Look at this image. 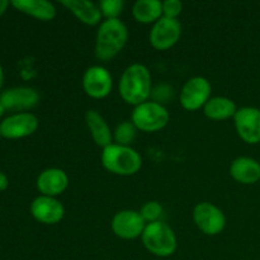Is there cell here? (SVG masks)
<instances>
[{
    "label": "cell",
    "mask_w": 260,
    "mask_h": 260,
    "mask_svg": "<svg viewBox=\"0 0 260 260\" xmlns=\"http://www.w3.org/2000/svg\"><path fill=\"white\" fill-rule=\"evenodd\" d=\"M40 102V94L32 88L8 89L0 95V104L5 109H29L36 107Z\"/></svg>",
    "instance_id": "obj_14"
},
{
    "label": "cell",
    "mask_w": 260,
    "mask_h": 260,
    "mask_svg": "<svg viewBox=\"0 0 260 260\" xmlns=\"http://www.w3.org/2000/svg\"><path fill=\"white\" fill-rule=\"evenodd\" d=\"M8 5H9V2H8V0H0V17L5 13Z\"/></svg>",
    "instance_id": "obj_27"
},
{
    "label": "cell",
    "mask_w": 260,
    "mask_h": 260,
    "mask_svg": "<svg viewBox=\"0 0 260 260\" xmlns=\"http://www.w3.org/2000/svg\"><path fill=\"white\" fill-rule=\"evenodd\" d=\"M111 228L117 238L123 240H134L142 235L146 228V222L137 211L123 210L113 216Z\"/></svg>",
    "instance_id": "obj_9"
},
{
    "label": "cell",
    "mask_w": 260,
    "mask_h": 260,
    "mask_svg": "<svg viewBox=\"0 0 260 260\" xmlns=\"http://www.w3.org/2000/svg\"><path fill=\"white\" fill-rule=\"evenodd\" d=\"M145 248L154 255L167 258L177 249V236L169 225L161 221L146 223L141 235Z\"/></svg>",
    "instance_id": "obj_4"
},
{
    "label": "cell",
    "mask_w": 260,
    "mask_h": 260,
    "mask_svg": "<svg viewBox=\"0 0 260 260\" xmlns=\"http://www.w3.org/2000/svg\"><path fill=\"white\" fill-rule=\"evenodd\" d=\"M128 38V30L121 19H106L99 24L95 37V56L101 61L116 57Z\"/></svg>",
    "instance_id": "obj_2"
},
{
    "label": "cell",
    "mask_w": 260,
    "mask_h": 260,
    "mask_svg": "<svg viewBox=\"0 0 260 260\" xmlns=\"http://www.w3.org/2000/svg\"><path fill=\"white\" fill-rule=\"evenodd\" d=\"M12 5L19 12L43 22L52 20L57 13L55 5L46 0H13Z\"/></svg>",
    "instance_id": "obj_19"
},
{
    "label": "cell",
    "mask_w": 260,
    "mask_h": 260,
    "mask_svg": "<svg viewBox=\"0 0 260 260\" xmlns=\"http://www.w3.org/2000/svg\"><path fill=\"white\" fill-rule=\"evenodd\" d=\"M162 206L160 205L156 201H150L146 202L140 210V215L144 218V221L146 223H152L159 221V218L162 215Z\"/></svg>",
    "instance_id": "obj_24"
},
{
    "label": "cell",
    "mask_w": 260,
    "mask_h": 260,
    "mask_svg": "<svg viewBox=\"0 0 260 260\" xmlns=\"http://www.w3.org/2000/svg\"><path fill=\"white\" fill-rule=\"evenodd\" d=\"M4 109H5V108H4V107H3V106H2V104H0V117H2V114H3V113H4Z\"/></svg>",
    "instance_id": "obj_29"
},
{
    "label": "cell",
    "mask_w": 260,
    "mask_h": 260,
    "mask_svg": "<svg viewBox=\"0 0 260 260\" xmlns=\"http://www.w3.org/2000/svg\"><path fill=\"white\" fill-rule=\"evenodd\" d=\"M98 5L102 15L106 17V19H118L121 13L123 12L124 2L123 0H102Z\"/></svg>",
    "instance_id": "obj_23"
},
{
    "label": "cell",
    "mask_w": 260,
    "mask_h": 260,
    "mask_svg": "<svg viewBox=\"0 0 260 260\" xmlns=\"http://www.w3.org/2000/svg\"><path fill=\"white\" fill-rule=\"evenodd\" d=\"M7 187H8V178L5 177L3 173H0V192L7 189Z\"/></svg>",
    "instance_id": "obj_26"
},
{
    "label": "cell",
    "mask_w": 260,
    "mask_h": 260,
    "mask_svg": "<svg viewBox=\"0 0 260 260\" xmlns=\"http://www.w3.org/2000/svg\"><path fill=\"white\" fill-rule=\"evenodd\" d=\"M112 86H113V80H112L111 73L103 66H90L84 73L83 88L86 95L90 98H106L111 93Z\"/></svg>",
    "instance_id": "obj_11"
},
{
    "label": "cell",
    "mask_w": 260,
    "mask_h": 260,
    "mask_svg": "<svg viewBox=\"0 0 260 260\" xmlns=\"http://www.w3.org/2000/svg\"><path fill=\"white\" fill-rule=\"evenodd\" d=\"M210 81L203 76H194L183 85L180 91V106L187 111H198L211 99Z\"/></svg>",
    "instance_id": "obj_6"
},
{
    "label": "cell",
    "mask_w": 260,
    "mask_h": 260,
    "mask_svg": "<svg viewBox=\"0 0 260 260\" xmlns=\"http://www.w3.org/2000/svg\"><path fill=\"white\" fill-rule=\"evenodd\" d=\"M30 213L38 222L45 225H56L65 216V208L56 198L40 196L30 205Z\"/></svg>",
    "instance_id": "obj_13"
},
{
    "label": "cell",
    "mask_w": 260,
    "mask_h": 260,
    "mask_svg": "<svg viewBox=\"0 0 260 260\" xmlns=\"http://www.w3.org/2000/svg\"><path fill=\"white\" fill-rule=\"evenodd\" d=\"M38 128V118L32 113H18L5 118L0 124V135L7 139L30 136Z\"/></svg>",
    "instance_id": "obj_12"
},
{
    "label": "cell",
    "mask_w": 260,
    "mask_h": 260,
    "mask_svg": "<svg viewBox=\"0 0 260 260\" xmlns=\"http://www.w3.org/2000/svg\"><path fill=\"white\" fill-rule=\"evenodd\" d=\"M180 35H182V25L179 20L161 17L152 25L150 32V43L155 50H169L179 41Z\"/></svg>",
    "instance_id": "obj_8"
},
{
    "label": "cell",
    "mask_w": 260,
    "mask_h": 260,
    "mask_svg": "<svg viewBox=\"0 0 260 260\" xmlns=\"http://www.w3.org/2000/svg\"><path fill=\"white\" fill-rule=\"evenodd\" d=\"M169 112L157 102H145L135 107L131 122L142 132H157L164 128L169 122Z\"/></svg>",
    "instance_id": "obj_5"
},
{
    "label": "cell",
    "mask_w": 260,
    "mask_h": 260,
    "mask_svg": "<svg viewBox=\"0 0 260 260\" xmlns=\"http://www.w3.org/2000/svg\"><path fill=\"white\" fill-rule=\"evenodd\" d=\"M137 128L131 121L122 122L117 126L116 131H114V140L116 144L122 145V146H129L131 142H134L135 137H136Z\"/></svg>",
    "instance_id": "obj_22"
},
{
    "label": "cell",
    "mask_w": 260,
    "mask_h": 260,
    "mask_svg": "<svg viewBox=\"0 0 260 260\" xmlns=\"http://www.w3.org/2000/svg\"><path fill=\"white\" fill-rule=\"evenodd\" d=\"M132 14L139 23L151 24L162 17V2L159 0H139L132 7Z\"/></svg>",
    "instance_id": "obj_21"
},
{
    "label": "cell",
    "mask_w": 260,
    "mask_h": 260,
    "mask_svg": "<svg viewBox=\"0 0 260 260\" xmlns=\"http://www.w3.org/2000/svg\"><path fill=\"white\" fill-rule=\"evenodd\" d=\"M119 95L131 106L147 102L151 95V74L149 69L141 63H132L122 74L119 79Z\"/></svg>",
    "instance_id": "obj_1"
},
{
    "label": "cell",
    "mask_w": 260,
    "mask_h": 260,
    "mask_svg": "<svg viewBox=\"0 0 260 260\" xmlns=\"http://www.w3.org/2000/svg\"><path fill=\"white\" fill-rule=\"evenodd\" d=\"M3 85V69H2V65H0V88H2Z\"/></svg>",
    "instance_id": "obj_28"
},
{
    "label": "cell",
    "mask_w": 260,
    "mask_h": 260,
    "mask_svg": "<svg viewBox=\"0 0 260 260\" xmlns=\"http://www.w3.org/2000/svg\"><path fill=\"white\" fill-rule=\"evenodd\" d=\"M230 175L241 184H255L260 180V164L251 157H238L231 164Z\"/></svg>",
    "instance_id": "obj_16"
},
{
    "label": "cell",
    "mask_w": 260,
    "mask_h": 260,
    "mask_svg": "<svg viewBox=\"0 0 260 260\" xmlns=\"http://www.w3.org/2000/svg\"><path fill=\"white\" fill-rule=\"evenodd\" d=\"M85 122L89 132H90L91 139L95 142L96 146L103 147L104 149V147L112 145L113 135H112L108 123L101 116L99 112H96L95 109H89V111H86Z\"/></svg>",
    "instance_id": "obj_17"
},
{
    "label": "cell",
    "mask_w": 260,
    "mask_h": 260,
    "mask_svg": "<svg viewBox=\"0 0 260 260\" xmlns=\"http://www.w3.org/2000/svg\"><path fill=\"white\" fill-rule=\"evenodd\" d=\"M69 185V178L62 169L50 168L38 175L37 188L42 196L53 197L60 196L66 190Z\"/></svg>",
    "instance_id": "obj_15"
},
{
    "label": "cell",
    "mask_w": 260,
    "mask_h": 260,
    "mask_svg": "<svg viewBox=\"0 0 260 260\" xmlns=\"http://www.w3.org/2000/svg\"><path fill=\"white\" fill-rule=\"evenodd\" d=\"M193 220L203 234L218 235L225 230L226 217L217 206L210 202L198 203L193 210Z\"/></svg>",
    "instance_id": "obj_7"
},
{
    "label": "cell",
    "mask_w": 260,
    "mask_h": 260,
    "mask_svg": "<svg viewBox=\"0 0 260 260\" xmlns=\"http://www.w3.org/2000/svg\"><path fill=\"white\" fill-rule=\"evenodd\" d=\"M238 112L235 102L226 96H213L203 107V113L213 121H223L234 117Z\"/></svg>",
    "instance_id": "obj_20"
},
{
    "label": "cell",
    "mask_w": 260,
    "mask_h": 260,
    "mask_svg": "<svg viewBox=\"0 0 260 260\" xmlns=\"http://www.w3.org/2000/svg\"><path fill=\"white\" fill-rule=\"evenodd\" d=\"M61 5L70 10L81 23L86 25L99 24L103 17L99 5L88 0H62Z\"/></svg>",
    "instance_id": "obj_18"
},
{
    "label": "cell",
    "mask_w": 260,
    "mask_h": 260,
    "mask_svg": "<svg viewBox=\"0 0 260 260\" xmlns=\"http://www.w3.org/2000/svg\"><path fill=\"white\" fill-rule=\"evenodd\" d=\"M101 160L104 169L121 177L136 174L142 165V159L136 150L131 146H122L118 144L104 147Z\"/></svg>",
    "instance_id": "obj_3"
},
{
    "label": "cell",
    "mask_w": 260,
    "mask_h": 260,
    "mask_svg": "<svg viewBox=\"0 0 260 260\" xmlns=\"http://www.w3.org/2000/svg\"><path fill=\"white\" fill-rule=\"evenodd\" d=\"M183 10V4L179 0H167L162 2V17L178 19Z\"/></svg>",
    "instance_id": "obj_25"
},
{
    "label": "cell",
    "mask_w": 260,
    "mask_h": 260,
    "mask_svg": "<svg viewBox=\"0 0 260 260\" xmlns=\"http://www.w3.org/2000/svg\"><path fill=\"white\" fill-rule=\"evenodd\" d=\"M236 131L244 142L255 145L260 142V109L243 107L234 116Z\"/></svg>",
    "instance_id": "obj_10"
}]
</instances>
